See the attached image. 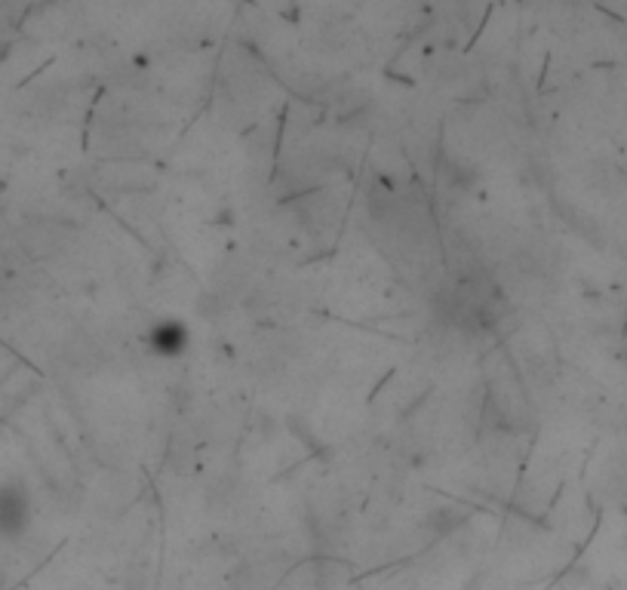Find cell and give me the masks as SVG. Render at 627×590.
<instances>
[{"label":"cell","instance_id":"6da1fadb","mask_svg":"<svg viewBox=\"0 0 627 590\" xmlns=\"http://www.w3.org/2000/svg\"><path fill=\"white\" fill-rule=\"evenodd\" d=\"M28 526V495L19 483L0 489V535H19Z\"/></svg>","mask_w":627,"mask_h":590},{"label":"cell","instance_id":"7a4b0ae2","mask_svg":"<svg viewBox=\"0 0 627 590\" xmlns=\"http://www.w3.org/2000/svg\"><path fill=\"white\" fill-rule=\"evenodd\" d=\"M166 342H176V348H182V345H185V329H182V326H176V323H166V326H160V335L154 339V345H157L160 351H166Z\"/></svg>","mask_w":627,"mask_h":590}]
</instances>
